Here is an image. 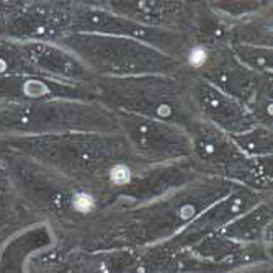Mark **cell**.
I'll return each mask as SVG.
<instances>
[{"label":"cell","mask_w":273,"mask_h":273,"mask_svg":"<svg viewBox=\"0 0 273 273\" xmlns=\"http://www.w3.org/2000/svg\"><path fill=\"white\" fill-rule=\"evenodd\" d=\"M206 61V51L201 49V48H195L190 53V64L195 65V67H200V65H203Z\"/></svg>","instance_id":"3"},{"label":"cell","mask_w":273,"mask_h":273,"mask_svg":"<svg viewBox=\"0 0 273 273\" xmlns=\"http://www.w3.org/2000/svg\"><path fill=\"white\" fill-rule=\"evenodd\" d=\"M131 178V173H129V168L125 167V166H116L111 168V180L115 183H118V185H125V183H128Z\"/></svg>","instance_id":"2"},{"label":"cell","mask_w":273,"mask_h":273,"mask_svg":"<svg viewBox=\"0 0 273 273\" xmlns=\"http://www.w3.org/2000/svg\"><path fill=\"white\" fill-rule=\"evenodd\" d=\"M74 208L81 213H88L93 208V200L92 196L85 195V193H79L74 198Z\"/></svg>","instance_id":"1"}]
</instances>
